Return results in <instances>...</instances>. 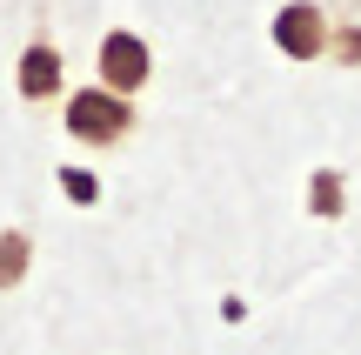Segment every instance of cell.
Here are the masks:
<instances>
[{"instance_id": "obj_1", "label": "cell", "mask_w": 361, "mask_h": 355, "mask_svg": "<svg viewBox=\"0 0 361 355\" xmlns=\"http://www.w3.org/2000/svg\"><path fill=\"white\" fill-rule=\"evenodd\" d=\"M67 134H74V141H87V148L128 141V134H134V101H121V94H107V88L67 94Z\"/></svg>"}, {"instance_id": "obj_2", "label": "cell", "mask_w": 361, "mask_h": 355, "mask_svg": "<svg viewBox=\"0 0 361 355\" xmlns=\"http://www.w3.org/2000/svg\"><path fill=\"white\" fill-rule=\"evenodd\" d=\"M94 67H101V88L107 94L134 101V94L147 88V74H154V54H147V40L134 34V27H114V34L101 40V54H94Z\"/></svg>"}, {"instance_id": "obj_3", "label": "cell", "mask_w": 361, "mask_h": 355, "mask_svg": "<svg viewBox=\"0 0 361 355\" xmlns=\"http://www.w3.org/2000/svg\"><path fill=\"white\" fill-rule=\"evenodd\" d=\"M274 47H281L288 61H314V54H328V13L314 7V0H288V7L274 13Z\"/></svg>"}, {"instance_id": "obj_4", "label": "cell", "mask_w": 361, "mask_h": 355, "mask_svg": "<svg viewBox=\"0 0 361 355\" xmlns=\"http://www.w3.org/2000/svg\"><path fill=\"white\" fill-rule=\"evenodd\" d=\"M13 88H20V101H54L61 94V47L54 40H27L20 61H13Z\"/></svg>"}, {"instance_id": "obj_5", "label": "cell", "mask_w": 361, "mask_h": 355, "mask_svg": "<svg viewBox=\"0 0 361 355\" xmlns=\"http://www.w3.org/2000/svg\"><path fill=\"white\" fill-rule=\"evenodd\" d=\"M308 208L322 215V222H341V215H348V174H341V168H314Z\"/></svg>"}, {"instance_id": "obj_6", "label": "cell", "mask_w": 361, "mask_h": 355, "mask_svg": "<svg viewBox=\"0 0 361 355\" xmlns=\"http://www.w3.org/2000/svg\"><path fill=\"white\" fill-rule=\"evenodd\" d=\"M27 268H34V241L20 228H0V289H20Z\"/></svg>"}, {"instance_id": "obj_7", "label": "cell", "mask_w": 361, "mask_h": 355, "mask_svg": "<svg viewBox=\"0 0 361 355\" xmlns=\"http://www.w3.org/2000/svg\"><path fill=\"white\" fill-rule=\"evenodd\" d=\"M61 195L80 201V208H94V201H101V181H94L87 168H61Z\"/></svg>"}, {"instance_id": "obj_8", "label": "cell", "mask_w": 361, "mask_h": 355, "mask_svg": "<svg viewBox=\"0 0 361 355\" xmlns=\"http://www.w3.org/2000/svg\"><path fill=\"white\" fill-rule=\"evenodd\" d=\"M328 54H335V61H361V27H328Z\"/></svg>"}]
</instances>
